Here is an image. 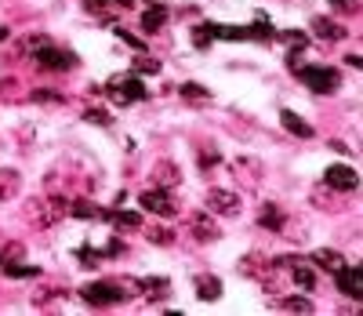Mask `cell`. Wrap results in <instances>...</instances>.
Returning a JSON list of instances; mask_svg holds the SVG:
<instances>
[{
    "mask_svg": "<svg viewBox=\"0 0 363 316\" xmlns=\"http://www.w3.org/2000/svg\"><path fill=\"white\" fill-rule=\"evenodd\" d=\"M294 76L309 91H316V95H334V91L342 88V73L331 69V66H298Z\"/></svg>",
    "mask_w": 363,
    "mask_h": 316,
    "instance_id": "cell-1",
    "label": "cell"
},
{
    "mask_svg": "<svg viewBox=\"0 0 363 316\" xmlns=\"http://www.w3.org/2000/svg\"><path fill=\"white\" fill-rule=\"evenodd\" d=\"M69 200L66 197H33L30 204H25V218H30L33 226H40V229H47V226H55L62 215H69V207H66Z\"/></svg>",
    "mask_w": 363,
    "mask_h": 316,
    "instance_id": "cell-2",
    "label": "cell"
},
{
    "mask_svg": "<svg viewBox=\"0 0 363 316\" xmlns=\"http://www.w3.org/2000/svg\"><path fill=\"white\" fill-rule=\"evenodd\" d=\"M81 298H84L88 305L106 309V305L124 302L127 291H124V283H120V280H95V283H84V287H81Z\"/></svg>",
    "mask_w": 363,
    "mask_h": 316,
    "instance_id": "cell-3",
    "label": "cell"
},
{
    "mask_svg": "<svg viewBox=\"0 0 363 316\" xmlns=\"http://www.w3.org/2000/svg\"><path fill=\"white\" fill-rule=\"evenodd\" d=\"M273 262L287 269V276H291V283L298 287V291H313V287H316V266L309 258H302V254H280Z\"/></svg>",
    "mask_w": 363,
    "mask_h": 316,
    "instance_id": "cell-4",
    "label": "cell"
},
{
    "mask_svg": "<svg viewBox=\"0 0 363 316\" xmlns=\"http://www.w3.org/2000/svg\"><path fill=\"white\" fill-rule=\"evenodd\" d=\"M106 95H109V102H113V105H131V102L149 98L145 84L138 81L135 73H131V76H120V81H109V84H106Z\"/></svg>",
    "mask_w": 363,
    "mask_h": 316,
    "instance_id": "cell-5",
    "label": "cell"
},
{
    "mask_svg": "<svg viewBox=\"0 0 363 316\" xmlns=\"http://www.w3.org/2000/svg\"><path fill=\"white\" fill-rule=\"evenodd\" d=\"M138 204H142V211H149V215H157V218H174L178 215V204H174V197H171V189H142L138 193Z\"/></svg>",
    "mask_w": 363,
    "mask_h": 316,
    "instance_id": "cell-6",
    "label": "cell"
},
{
    "mask_svg": "<svg viewBox=\"0 0 363 316\" xmlns=\"http://www.w3.org/2000/svg\"><path fill=\"white\" fill-rule=\"evenodd\" d=\"M33 62H37L40 69H59V73H66V69H73V66H76V55H73V51H66V47L44 44V47H37V51H33Z\"/></svg>",
    "mask_w": 363,
    "mask_h": 316,
    "instance_id": "cell-7",
    "label": "cell"
},
{
    "mask_svg": "<svg viewBox=\"0 0 363 316\" xmlns=\"http://www.w3.org/2000/svg\"><path fill=\"white\" fill-rule=\"evenodd\" d=\"M323 182H327L331 189H338V193H352V189H359V175H356L352 164H331V168L323 171Z\"/></svg>",
    "mask_w": 363,
    "mask_h": 316,
    "instance_id": "cell-8",
    "label": "cell"
},
{
    "mask_svg": "<svg viewBox=\"0 0 363 316\" xmlns=\"http://www.w3.org/2000/svg\"><path fill=\"white\" fill-rule=\"evenodd\" d=\"M120 283L124 287H135L131 295H153V298H164L167 287H171L167 276H120Z\"/></svg>",
    "mask_w": 363,
    "mask_h": 316,
    "instance_id": "cell-9",
    "label": "cell"
},
{
    "mask_svg": "<svg viewBox=\"0 0 363 316\" xmlns=\"http://www.w3.org/2000/svg\"><path fill=\"white\" fill-rule=\"evenodd\" d=\"M203 204L211 215H240V197L232 189H207Z\"/></svg>",
    "mask_w": 363,
    "mask_h": 316,
    "instance_id": "cell-10",
    "label": "cell"
},
{
    "mask_svg": "<svg viewBox=\"0 0 363 316\" xmlns=\"http://www.w3.org/2000/svg\"><path fill=\"white\" fill-rule=\"evenodd\" d=\"M229 171L237 175V182L244 189H258V182H262V160H254V156H240V160H232Z\"/></svg>",
    "mask_w": 363,
    "mask_h": 316,
    "instance_id": "cell-11",
    "label": "cell"
},
{
    "mask_svg": "<svg viewBox=\"0 0 363 316\" xmlns=\"http://www.w3.org/2000/svg\"><path fill=\"white\" fill-rule=\"evenodd\" d=\"M334 280H338V291L342 295H349L352 302H359V295H363V269L359 266H349V262H345V266L334 273Z\"/></svg>",
    "mask_w": 363,
    "mask_h": 316,
    "instance_id": "cell-12",
    "label": "cell"
},
{
    "mask_svg": "<svg viewBox=\"0 0 363 316\" xmlns=\"http://www.w3.org/2000/svg\"><path fill=\"white\" fill-rule=\"evenodd\" d=\"M189 233H193L196 244H211V240H218V236H222V229L211 222V215H203V211L189 215Z\"/></svg>",
    "mask_w": 363,
    "mask_h": 316,
    "instance_id": "cell-13",
    "label": "cell"
},
{
    "mask_svg": "<svg viewBox=\"0 0 363 316\" xmlns=\"http://www.w3.org/2000/svg\"><path fill=\"white\" fill-rule=\"evenodd\" d=\"M178 182H182L178 164H171V160H157V164H153V186H157V189H178Z\"/></svg>",
    "mask_w": 363,
    "mask_h": 316,
    "instance_id": "cell-14",
    "label": "cell"
},
{
    "mask_svg": "<svg viewBox=\"0 0 363 316\" xmlns=\"http://www.w3.org/2000/svg\"><path fill=\"white\" fill-rule=\"evenodd\" d=\"M69 215H73V218H91V222H109L113 211L95 207V204H88V200H73V204H69Z\"/></svg>",
    "mask_w": 363,
    "mask_h": 316,
    "instance_id": "cell-15",
    "label": "cell"
},
{
    "mask_svg": "<svg viewBox=\"0 0 363 316\" xmlns=\"http://www.w3.org/2000/svg\"><path fill=\"white\" fill-rule=\"evenodd\" d=\"M22 193V175L15 168H0V204H8Z\"/></svg>",
    "mask_w": 363,
    "mask_h": 316,
    "instance_id": "cell-16",
    "label": "cell"
},
{
    "mask_svg": "<svg viewBox=\"0 0 363 316\" xmlns=\"http://www.w3.org/2000/svg\"><path fill=\"white\" fill-rule=\"evenodd\" d=\"M196 298L200 302H218L222 298V280L215 273H200L196 276Z\"/></svg>",
    "mask_w": 363,
    "mask_h": 316,
    "instance_id": "cell-17",
    "label": "cell"
},
{
    "mask_svg": "<svg viewBox=\"0 0 363 316\" xmlns=\"http://www.w3.org/2000/svg\"><path fill=\"white\" fill-rule=\"evenodd\" d=\"M167 18H171V11H167L164 4L145 8V11H142V33H160L164 25H167Z\"/></svg>",
    "mask_w": 363,
    "mask_h": 316,
    "instance_id": "cell-18",
    "label": "cell"
},
{
    "mask_svg": "<svg viewBox=\"0 0 363 316\" xmlns=\"http://www.w3.org/2000/svg\"><path fill=\"white\" fill-rule=\"evenodd\" d=\"M309 262H313L316 269H327V273H338V269L345 266V254H338V251H331V247H316V251H313V258H309Z\"/></svg>",
    "mask_w": 363,
    "mask_h": 316,
    "instance_id": "cell-19",
    "label": "cell"
},
{
    "mask_svg": "<svg viewBox=\"0 0 363 316\" xmlns=\"http://www.w3.org/2000/svg\"><path fill=\"white\" fill-rule=\"evenodd\" d=\"M273 309H280V312H313L316 305H313V298H305V295H283V298H273Z\"/></svg>",
    "mask_w": 363,
    "mask_h": 316,
    "instance_id": "cell-20",
    "label": "cell"
},
{
    "mask_svg": "<svg viewBox=\"0 0 363 316\" xmlns=\"http://www.w3.org/2000/svg\"><path fill=\"white\" fill-rule=\"evenodd\" d=\"M280 124L287 127L294 139H313V135H316V131H313V124H305V120H302L294 110H283V113H280Z\"/></svg>",
    "mask_w": 363,
    "mask_h": 316,
    "instance_id": "cell-21",
    "label": "cell"
},
{
    "mask_svg": "<svg viewBox=\"0 0 363 316\" xmlns=\"http://www.w3.org/2000/svg\"><path fill=\"white\" fill-rule=\"evenodd\" d=\"M276 37V30H273V22L266 18V15H258L251 25H244V40H262V44H269Z\"/></svg>",
    "mask_w": 363,
    "mask_h": 316,
    "instance_id": "cell-22",
    "label": "cell"
},
{
    "mask_svg": "<svg viewBox=\"0 0 363 316\" xmlns=\"http://www.w3.org/2000/svg\"><path fill=\"white\" fill-rule=\"evenodd\" d=\"M309 30H313V37H320V40H342L345 37V30H342V25L338 22H331V18H313V22H309Z\"/></svg>",
    "mask_w": 363,
    "mask_h": 316,
    "instance_id": "cell-23",
    "label": "cell"
},
{
    "mask_svg": "<svg viewBox=\"0 0 363 316\" xmlns=\"http://www.w3.org/2000/svg\"><path fill=\"white\" fill-rule=\"evenodd\" d=\"M258 222H262L269 233H283L287 229V218H283V211L276 204H262V215H258Z\"/></svg>",
    "mask_w": 363,
    "mask_h": 316,
    "instance_id": "cell-24",
    "label": "cell"
},
{
    "mask_svg": "<svg viewBox=\"0 0 363 316\" xmlns=\"http://www.w3.org/2000/svg\"><path fill=\"white\" fill-rule=\"evenodd\" d=\"M273 266V262L269 258H258V254H247L244 262H240V273L244 276H251V280H262V273Z\"/></svg>",
    "mask_w": 363,
    "mask_h": 316,
    "instance_id": "cell-25",
    "label": "cell"
},
{
    "mask_svg": "<svg viewBox=\"0 0 363 316\" xmlns=\"http://www.w3.org/2000/svg\"><path fill=\"white\" fill-rule=\"evenodd\" d=\"M0 269H4L11 280H33V276H40V269H37V266H22V262H4Z\"/></svg>",
    "mask_w": 363,
    "mask_h": 316,
    "instance_id": "cell-26",
    "label": "cell"
},
{
    "mask_svg": "<svg viewBox=\"0 0 363 316\" xmlns=\"http://www.w3.org/2000/svg\"><path fill=\"white\" fill-rule=\"evenodd\" d=\"M109 222H117V226H124V229H142V211H113V218Z\"/></svg>",
    "mask_w": 363,
    "mask_h": 316,
    "instance_id": "cell-27",
    "label": "cell"
},
{
    "mask_svg": "<svg viewBox=\"0 0 363 316\" xmlns=\"http://www.w3.org/2000/svg\"><path fill=\"white\" fill-rule=\"evenodd\" d=\"M178 95L186 98V102H207V98H211V91H207L203 84H193V81H189V84H182Z\"/></svg>",
    "mask_w": 363,
    "mask_h": 316,
    "instance_id": "cell-28",
    "label": "cell"
},
{
    "mask_svg": "<svg viewBox=\"0 0 363 316\" xmlns=\"http://www.w3.org/2000/svg\"><path fill=\"white\" fill-rule=\"evenodd\" d=\"M145 240L157 244V247H167V244H174V233L164 229V226H153V229H145Z\"/></svg>",
    "mask_w": 363,
    "mask_h": 316,
    "instance_id": "cell-29",
    "label": "cell"
},
{
    "mask_svg": "<svg viewBox=\"0 0 363 316\" xmlns=\"http://www.w3.org/2000/svg\"><path fill=\"white\" fill-rule=\"evenodd\" d=\"M131 73H135V76H157V73H160V62H157V59H138V62L131 66Z\"/></svg>",
    "mask_w": 363,
    "mask_h": 316,
    "instance_id": "cell-30",
    "label": "cell"
},
{
    "mask_svg": "<svg viewBox=\"0 0 363 316\" xmlns=\"http://www.w3.org/2000/svg\"><path fill=\"white\" fill-rule=\"evenodd\" d=\"M218 160H222V156H218V149H215V146H207V149H200V153H196V164H200L203 171H207V168H215Z\"/></svg>",
    "mask_w": 363,
    "mask_h": 316,
    "instance_id": "cell-31",
    "label": "cell"
},
{
    "mask_svg": "<svg viewBox=\"0 0 363 316\" xmlns=\"http://www.w3.org/2000/svg\"><path fill=\"white\" fill-rule=\"evenodd\" d=\"M334 15H359V0H331Z\"/></svg>",
    "mask_w": 363,
    "mask_h": 316,
    "instance_id": "cell-32",
    "label": "cell"
},
{
    "mask_svg": "<svg viewBox=\"0 0 363 316\" xmlns=\"http://www.w3.org/2000/svg\"><path fill=\"white\" fill-rule=\"evenodd\" d=\"M76 258H81V266H84V269H95L98 262H102V251H95V247H81V251H76Z\"/></svg>",
    "mask_w": 363,
    "mask_h": 316,
    "instance_id": "cell-33",
    "label": "cell"
},
{
    "mask_svg": "<svg viewBox=\"0 0 363 316\" xmlns=\"http://www.w3.org/2000/svg\"><path fill=\"white\" fill-rule=\"evenodd\" d=\"M215 40H211V33L203 30V25H193V47H211Z\"/></svg>",
    "mask_w": 363,
    "mask_h": 316,
    "instance_id": "cell-34",
    "label": "cell"
},
{
    "mask_svg": "<svg viewBox=\"0 0 363 316\" xmlns=\"http://www.w3.org/2000/svg\"><path fill=\"white\" fill-rule=\"evenodd\" d=\"M113 33H117V37H120V40H124L127 47H145V40H142V37H135V33H127V30H120V25H113Z\"/></svg>",
    "mask_w": 363,
    "mask_h": 316,
    "instance_id": "cell-35",
    "label": "cell"
},
{
    "mask_svg": "<svg viewBox=\"0 0 363 316\" xmlns=\"http://www.w3.org/2000/svg\"><path fill=\"white\" fill-rule=\"evenodd\" d=\"M30 98H33V102H62V95H59V91H33Z\"/></svg>",
    "mask_w": 363,
    "mask_h": 316,
    "instance_id": "cell-36",
    "label": "cell"
},
{
    "mask_svg": "<svg viewBox=\"0 0 363 316\" xmlns=\"http://www.w3.org/2000/svg\"><path fill=\"white\" fill-rule=\"evenodd\" d=\"M117 254H124V244H120V240H109L106 247H102V258H117Z\"/></svg>",
    "mask_w": 363,
    "mask_h": 316,
    "instance_id": "cell-37",
    "label": "cell"
},
{
    "mask_svg": "<svg viewBox=\"0 0 363 316\" xmlns=\"http://www.w3.org/2000/svg\"><path fill=\"white\" fill-rule=\"evenodd\" d=\"M84 120H91V124H102V127L109 124V117L102 113V110H88V113H84Z\"/></svg>",
    "mask_w": 363,
    "mask_h": 316,
    "instance_id": "cell-38",
    "label": "cell"
},
{
    "mask_svg": "<svg viewBox=\"0 0 363 316\" xmlns=\"http://www.w3.org/2000/svg\"><path fill=\"white\" fill-rule=\"evenodd\" d=\"M106 4H117V8H131L135 0H106Z\"/></svg>",
    "mask_w": 363,
    "mask_h": 316,
    "instance_id": "cell-39",
    "label": "cell"
},
{
    "mask_svg": "<svg viewBox=\"0 0 363 316\" xmlns=\"http://www.w3.org/2000/svg\"><path fill=\"white\" fill-rule=\"evenodd\" d=\"M0 40H8V30H4V25H0Z\"/></svg>",
    "mask_w": 363,
    "mask_h": 316,
    "instance_id": "cell-40",
    "label": "cell"
},
{
    "mask_svg": "<svg viewBox=\"0 0 363 316\" xmlns=\"http://www.w3.org/2000/svg\"><path fill=\"white\" fill-rule=\"evenodd\" d=\"M0 266H4V254H0Z\"/></svg>",
    "mask_w": 363,
    "mask_h": 316,
    "instance_id": "cell-41",
    "label": "cell"
},
{
    "mask_svg": "<svg viewBox=\"0 0 363 316\" xmlns=\"http://www.w3.org/2000/svg\"><path fill=\"white\" fill-rule=\"evenodd\" d=\"M0 88H4V84H0Z\"/></svg>",
    "mask_w": 363,
    "mask_h": 316,
    "instance_id": "cell-42",
    "label": "cell"
}]
</instances>
